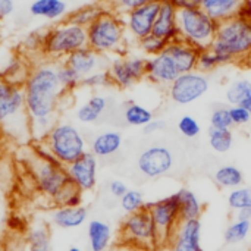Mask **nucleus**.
Wrapping results in <instances>:
<instances>
[{
  "label": "nucleus",
  "instance_id": "obj_31",
  "mask_svg": "<svg viewBox=\"0 0 251 251\" xmlns=\"http://www.w3.org/2000/svg\"><path fill=\"white\" fill-rule=\"evenodd\" d=\"M226 100L231 106L240 104L246 107L251 115V81L237 79L226 90Z\"/></svg>",
  "mask_w": 251,
  "mask_h": 251
},
{
  "label": "nucleus",
  "instance_id": "obj_3",
  "mask_svg": "<svg viewBox=\"0 0 251 251\" xmlns=\"http://www.w3.org/2000/svg\"><path fill=\"white\" fill-rule=\"evenodd\" d=\"M32 175L37 188L51 199L59 207L68 206L71 199L79 193V190L72 184L66 168L41 151L32 165Z\"/></svg>",
  "mask_w": 251,
  "mask_h": 251
},
{
  "label": "nucleus",
  "instance_id": "obj_12",
  "mask_svg": "<svg viewBox=\"0 0 251 251\" xmlns=\"http://www.w3.org/2000/svg\"><path fill=\"white\" fill-rule=\"evenodd\" d=\"M146 209L150 212L159 232L162 237L163 247L169 246V241L181 222L179 216V203L176 194L163 197L160 200L151 201L146 204Z\"/></svg>",
  "mask_w": 251,
  "mask_h": 251
},
{
  "label": "nucleus",
  "instance_id": "obj_19",
  "mask_svg": "<svg viewBox=\"0 0 251 251\" xmlns=\"http://www.w3.org/2000/svg\"><path fill=\"white\" fill-rule=\"evenodd\" d=\"M151 34L163 38L166 43L181 38L178 28V9L169 0H163L159 3V12Z\"/></svg>",
  "mask_w": 251,
  "mask_h": 251
},
{
  "label": "nucleus",
  "instance_id": "obj_10",
  "mask_svg": "<svg viewBox=\"0 0 251 251\" xmlns=\"http://www.w3.org/2000/svg\"><path fill=\"white\" fill-rule=\"evenodd\" d=\"M210 88V81L206 74L191 71L181 74L169 87L168 94L176 104L187 106L201 99Z\"/></svg>",
  "mask_w": 251,
  "mask_h": 251
},
{
  "label": "nucleus",
  "instance_id": "obj_54",
  "mask_svg": "<svg viewBox=\"0 0 251 251\" xmlns=\"http://www.w3.org/2000/svg\"><path fill=\"white\" fill-rule=\"evenodd\" d=\"M68 251H82V250H81L79 247H75V246H74V247H71Z\"/></svg>",
  "mask_w": 251,
  "mask_h": 251
},
{
  "label": "nucleus",
  "instance_id": "obj_9",
  "mask_svg": "<svg viewBox=\"0 0 251 251\" xmlns=\"http://www.w3.org/2000/svg\"><path fill=\"white\" fill-rule=\"evenodd\" d=\"M22 118H28L24 87L0 78V126L6 128L9 134H19Z\"/></svg>",
  "mask_w": 251,
  "mask_h": 251
},
{
  "label": "nucleus",
  "instance_id": "obj_28",
  "mask_svg": "<svg viewBox=\"0 0 251 251\" xmlns=\"http://www.w3.org/2000/svg\"><path fill=\"white\" fill-rule=\"evenodd\" d=\"M215 184L222 190H234L244 184V174L235 165H222L213 174Z\"/></svg>",
  "mask_w": 251,
  "mask_h": 251
},
{
  "label": "nucleus",
  "instance_id": "obj_21",
  "mask_svg": "<svg viewBox=\"0 0 251 251\" xmlns=\"http://www.w3.org/2000/svg\"><path fill=\"white\" fill-rule=\"evenodd\" d=\"M87 238L91 251H107L113 241L112 226L106 221L93 219L87 226Z\"/></svg>",
  "mask_w": 251,
  "mask_h": 251
},
{
  "label": "nucleus",
  "instance_id": "obj_25",
  "mask_svg": "<svg viewBox=\"0 0 251 251\" xmlns=\"http://www.w3.org/2000/svg\"><path fill=\"white\" fill-rule=\"evenodd\" d=\"M29 13L47 21H59L68 15V6L63 0H32Z\"/></svg>",
  "mask_w": 251,
  "mask_h": 251
},
{
  "label": "nucleus",
  "instance_id": "obj_24",
  "mask_svg": "<svg viewBox=\"0 0 251 251\" xmlns=\"http://www.w3.org/2000/svg\"><path fill=\"white\" fill-rule=\"evenodd\" d=\"M244 0H201V9L215 21L224 22L238 15Z\"/></svg>",
  "mask_w": 251,
  "mask_h": 251
},
{
  "label": "nucleus",
  "instance_id": "obj_34",
  "mask_svg": "<svg viewBox=\"0 0 251 251\" xmlns=\"http://www.w3.org/2000/svg\"><path fill=\"white\" fill-rule=\"evenodd\" d=\"M209 146L216 153H228L234 146V134L231 129H215L209 131Z\"/></svg>",
  "mask_w": 251,
  "mask_h": 251
},
{
  "label": "nucleus",
  "instance_id": "obj_15",
  "mask_svg": "<svg viewBox=\"0 0 251 251\" xmlns=\"http://www.w3.org/2000/svg\"><path fill=\"white\" fill-rule=\"evenodd\" d=\"M66 172L72 181V184L82 193L94 190L97 184V172H99V162L97 157L91 151H85L81 157L69 163Z\"/></svg>",
  "mask_w": 251,
  "mask_h": 251
},
{
  "label": "nucleus",
  "instance_id": "obj_49",
  "mask_svg": "<svg viewBox=\"0 0 251 251\" xmlns=\"http://www.w3.org/2000/svg\"><path fill=\"white\" fill-rule=\"evenodd\" d=\"M178 10L188 9V7H199L201 6V0H169Z\"/></svg>",
  "mask_w": 251,
  "mask_h": 251
},
{
  "label": "nucleus",
  "instance_id": "obj_55",
  "mask_svg": "<svg viewBox=\"0 0 251 251\" xmlns=\"http://www.w3.org/2000/svg\"><path fill=\"white\" fill-rule=\"evenodd\" d=\"M250 247H251V234H250Z\"/></svg>",
  "mask_w": 251,
  "mask_h": 251
},
{
  "label": "nucleus",
  "instance_id": "obj_35",
  "mask_svg": "<svg viewBox=\"0 0 251 251\" xmlns=\"http://www.w3.org/2000/svg\"><path fill=\"white\" fill-rule=\"evenodd\" d=\"M228 206L235 213L244 209H251V187L241 185L238 188H234L228 193L226 197Z\"/></svg>",
  "mask_w": 251,
  "mask_h": 251
},
{
  "label": "nucleus",
  "instance_id": "obj_29",
  "mask_svg": "<svg viewBox=\"0 0 251 251\" xmlns=\"http://www.w3.org/2000/svg\"><path fill=\"white\" fill-rule=\"evenodd\" d=\"M21 251H51V235L46 225L32 226L22 244Z\"/></svg>",
  "mask_w": 251,
  "mask_h": 251
},
{
  "label": "nucleus",
  "instance_id": "obj_50",
  "mask_svg": "<svg viewBox=\"0 0 251 251\" xmlns=\"http://www.w3.org/2000/svg\"><path fill=\"white\" fill-rule=\"evenodd\" d=\"M15 10L13 0H0V19H4Z\"/></svg>",
  "mask_w": 251,
  "mask_h": 251
},
{
  "label": "nucleus",
  "instance_id": "obj_38",
  "mask_svg": "<svg viewBox=\"0 0 251 251\" xmlns=\"http://www.w3.org/2000/svg\"><path fill=\"white\" fill-rule=\"evenodd\" d=\"M29 72L25 74V65L24 62H21L18 57H13L12 60H9L7 66L4 68V71L1 72V79L13 82V84H19L22 85L25 82V79L28 78Z\"/></svg>",
  "mask_w": 251,
  "mask_h": 251
},
{
  "label": "nucleus",
  "instance_id": "obj_20",
  "mask_svg": "<svg viewBox=\"0 0 251 251\" xmlns=\"http://www.w3.org/2000/svg\"><path fill=\"white\" fill-rule=\"evenodd\" d=\"M165 51L174 59V62L176 63L181 74L196 71L197 57H199L200 50H197L196 47H193L191 44H188L182 38L168 43Z\"/></svg>",
  "mask_w": 251,
  "mask_h": 251
},
{
  "label": "nucleus",
  "instance_id": "obj_42",
  "mask_svg": "<svg viewBox=\"0 0 251 251\" xmlns=\"http://www.w3.org/2000/svg\"><path fill=\"white\" fill-rule=\"evenodd\" d=\"M219 66H221L219 59L213 53L212 49H206V50H200L199 51L196 71H199L201 74H209V72H213L215 69H218Z\"/></svg>",
  "mask_w": 251,
  "mask_h": 251
},
{
  "label": "nucleus",
  "instance_id": "obj_45",
  "mask_svg": "<svg viewBox=\"0 0 251 251\" xmlns=\"http://www.w3.org/2000/svg\"><path fill=\"white\" fill-rule=\"evenodd\" d=\"M229 113H231V119H232V124L234 126H244L247 124H251V115L250 112L240 106V104H234V106H229Z\"/></svg>",
  "mask_w": 251,
  "mask_h": 251
},
{
  "label": "nucleus",
  "instance_id": "obj_18",
  "mask_svg": "<svg viewBox=\"0 0 251 251\" xmlns=\"http://www.w3.org/2000/svg\"><path fill=\"white\" fill-rule=\"evenodd\" d=\"M68 66H71L74 71H76L82 78L94 74L97 71H103L106 68H109V63L106 56L97 53L96 50H93L91 47H82L71 54H68L63 60Z\"/></svg>",
  "mask_w": 251,
  "mask_h": 251
},
{
  "label": "nucleus",
  "instance_id": "obj_5",
  "mask_svg": "<svg viewBox=\"0 0 251 251\" xmlns=\"http://www.w3.org/2000/svg\"><path fill=\"white\" fill-rule=\"evenodd\" d=\"M40 151L50 156L60 165L68 166L88 150L81 131L69 122H60L56 124L41 140Z\"/></svg>",
  "mask_w": 251,
  "mask_h": 251
},
{
  "label": "nucleus",
  "instance_id": "obj_40",
  "mask_svg": "<svg viewBox=\"0 0 251 251\" xmlns=\"http://www.w3.org/2000/svg\"><path fill=\"white\" fill-rule=\"evenodd\" d=\"M163 0H107L106 1V6L118 13V15H125L126 12L132 10V9H137L140 6H144V4H149V3H160Z\"/></svg>",
  "mask_w": 251,
  "mask_h": 251
},
{
  "label": "nucleus",
  "instance_id": "obj_32",
  "mask_svg": "<svg viewBox=\"0 0 251 251\" xmlns=\"http://www.w3.org/2000/svg\"><path fill=\"white\" fill-rule=\"evenodd\" d=\"M124 119L131 126H143L144 128L149 122H151L154 119V116H153V112L150 109H147L146 106L131 101L125 106Z\"/></svg>",
  "mask_w": 251,
  "mask_h": 251
},
{
  "label": "nucleus",
  "instance_id": "obj_26",
  "mask_svg": "<svg viewBox=\"0 0 251 251\" xmlns=\"http://www.w3.org/2000/svg\"><path fill=\"white\" fill-rule=\"evenodd\" d=\"M179 203V216L181 221H191V219H200L204 210V204L200 201L196 193H193L188 188H181L178 193H175Z\"/></svg>",
  "mask_w": 251,
  "mask_h": 251
},
{
  "label": "nucleus",
  "instance_id": "obj_44",
  "mask_svg": "<svg viewBox=\"0 0 251 251\" xmlns=\"http://www.w3.org/2000/svg\"><path fill=\"white\" fill-rule=\"evenodd\" d=\"M178 129L179 132L185 137V138H196L199 137L201 126L199 124V121L191 116V115H184L179 121H178Z\"/></svg>",
  "mask_w": 251,
  "mask_h": 251
},
{
  "label": "nucleus",
  "instance_id": "obj_47",
  "mask_svg": "<svg viewBox=\"0 0 251 251\" xmlns=\"http://www.w3.org/2000/svg\"><path fill=\"white\" fill-rule=\"evenodd\" d=\"M43 37L44 34L41 32H29L28 37L25 38V47L29 49V50H37V49H41V44H43Z\"/></svg>",
  "mask_w": 251,
  "mask_h": 251
},
{
  "label": "nucleus",
  "instance_id": "obj_46",
  "mask_svg": "<svg viewBox=\"0 0 251 251\" xmlns=\"http://www.w3.org/2000/svg\"><path fill=\"white\" fill-rule=\"evenodd\" d=\"M128 190L129 188L126 187V184L124 181H121V179H113V181L109 182V193L116 199H121Z\"/></svg>",
  "mask_w": 251,
  "mask_h": 251
},
{
  "label": "nucleus",
  "instance_id": "obj_17",
  "mask_svg": "<svg viewBox=\"0 0 251 251\" xmlns=\"http://www.w3.org/2000/svg\"><path fill=\"white\" fill-rule=\"evenodd\" d=\"M168 247L171 251H204L201 246L200 219L181 221Z\"/></svg>",
  "mask_w": 251,
  "mask_h": 251
},
{
  "label": "nucleus",
  "instance_id": "obj_27",
  "mask_svg": "<svg viewBox=\"0 0 251 251\" xmlns=\"http://www.w3.org/2000/svg\"><path fill=\"white\" fill-rule=\"evenodd\" d=\"M107 109V99L101 94L91 96L84 104L76 110V118L82 124H93L100 119V116Z\"/></svg>",
  "mask_w": 251,
  "mask_h": 251
},
{
  "label": "nucleus",
  "instance_id": "obj_39",
  "mask_svg": "<svg viewBox=\"0 0 251 251\" xmlns=\"http://www.w3.org/2000/svg\"><path fill=\"white\" fill-rule=\"evenodd\" d=\"M234 126L229 106H218L210 113V128L215 129H231Z\"/></svg>",
  "mask_w": 251,
  "mask_h": 251
},
{
  "label": "nucleus",
  "instance_id": "obj_51",
  "mask_svg": "<svg viewBox=\"0 0 251 251\" xmlns=\"http://www.w3.org/2000/svg\"><path fill=\"white\" fill-rule=\"evenodd\" d=\"M238 16L251 21V0H244L241 7H240V12H238Z\"/></svg>",
  "mask_w": 251,
  "mask_h": 251
},
{
  "label": "nucleus",
  "instance_id": "obj_7",
  "mask_svg": "<svg viewBox=\"0 0 251 251\" xmlns=\"http://www.w3.org/2000/svg\"><path fill=\"white\" fill-rule=\"evenodd\" d=\"M178 28L184 41L197 50H206L216 38L219 22L199 6L178 10Z\"/></svg>",
  "mask_w": 251,
  "mask_h": 251
},
{
  "label": "nucleus",
  "instance_id": "obj_13",
  "mask_svg": "<svg viewBox=\"0 0 251 251\" xmlns=\"http://www.w3.org/2000/svg\"><path fill=\"white\" fill-rule=\"evenodd\" d=\"M159 12V3H149L122 15V21L129 40L140 41L153 32L154 21Z\"/></svg>",
  "mask_w": 251,
  "mask_h": 251
},
{
  "label": "nucleus",
  "instance_id": "obj_33",
  "mask_svg": "<svg viewBox=\"0 0 251 251\" xmlns=\"http://www.w3.org/2000/svg\"><path fill=\"white\" fill-rule=\"evenodd\" d=\"M251 234V222L247 221H240V219H234L225 229L224 232V238L225 243L229 246H237L244 243Z\"/></svg>",
  "mask_w": 251,
  "mask_h": 251
},
{
  "label": "nucleus",
  "instance_id": "obj_1",
  "mask_svg": "<svg viewBox=\"0 0 251 251\" xmlns=\"http://www.w3.org/2000/svg\"><path fill=\"white\" fill-rule=\"evenodd\" d=\"M24 93L29 121L56 116L60 97L65 94L57 78V65L47 62L34 68L24 82Z\"/></svg>",
  "mask_w": 251,
  "mask_h": 251
},
{
  "label": "nucleus",
  "instance_id": "obj_48",
  "mask_svg": "<svg viewBox=\"0 0 251 251\" xmlns=\"http://www.w3.org/2000/svg\"><path fill=\"white\" fill-rule=\"evenodd\" d=\"M165 128V122L163 121H160V119H153L151 122H149L146 126H144V134H147V135H151V134H156V132H159V131H162Z\"/></svg>",
  "mask_w": 251,
  "mask_h": 251
},
{
  "label": "nucleus",
  "instance_id": "obj_53",
  "mask_svg": "<svg viewBox=\"0 0 251 251\" xmlns=\"http://www.w3.org/2000/svg\"><path fill=\"white\" fill-rule=\"evenodd\" d=\"M107 251H138V250H135V249H132V247H129V246H126V244L118 243V244L112 246V247H110Z\"/></svg>",
  "mask_w": 251,
  "mask_h": 251
},
{
  "label": "nucleus",
  "instance_id": "obj_8",
  "mask_svg": "<svg viewBox=\"0 0 251 251\" xmlns=\"http://www.w3.org/2000/svg\"><path fill=\"white\" fill-rule=\"evenodd\" d=\"M88 38H87V28L69 24V22H60L53 25L44 32L43 44H41V53L59 59L66 57L68 54L87 47Z\"/></svg>",
  "mask_w": 251,
  "mask_h": 251
},
{
  "label": "nucleus",
  "instance_id": "obj_41",
  "mask_svg": "<svg viewBox=\"0 0 251 251\" xmlns=\"http://www.w3.org/2000/svg\"><path fill=\"white\" fill-rule=\"evenodd\" d=\"M166 46H168V43H166L163 38L156 37L154 34H150V35H147V37H144L143 40L138 41L140 50H141L146 56H149V57L162 53V51L166 49Z\"/></svg>",
  "mask_w": 251,
  "mask_h": 251
},
{
  "label": "nucleus",
  "instance_id": "obj_52",
  "mask_svg": "<svg viewBox=\"0 0 251 251\" xmlns=\"http://www.w3.org/2000/svg\"><path fill=\"white\" fill-rule=\"evenodd\" d=\"M235 219L251 222V209H244V210L237 212V213H235Z\"/></svg>",
  "mask_w": 251,
  "mask_h": 251
},
{
  "label": "nucleus",
  "instance_id": "obj_30",
  "mask_svg": "<svg viewBox=\"0 0 251 251\" xmlns=\"http://www.w3.org/2000/svg\"><path fill=\"white\" fill-rule=\"evenodd\" d=\"M106 9H109L106 4H85L81 7H76L75 10L69 12L66 15V22L75 24L79 26L87 28L91 22H94Z\"/></svg>",
  "mask_w": 251,
  "mask_h": 251
},
{
  "label": "nucleus",
  "instance_id": "obj_4",
  "mask_svg": "<svg viewBox=\"0 0 251 251\" xmlns=\"http://www.w3.org/2000/svg\"><path fill=\"white\" fill-rule=\"evenodd\" d=\"M88 47L97 53L124 54L128 46V34L122 21V16L106 9L94 22L87 26Z\"/></svg>",
  "mask_w": 251,
  "mask_h": 251
},
{
  "label": "nucleus",
  "instance_id": "obj_6",
  "mask_svg": "<svg viewBox=\"0 0 251 251\" xmlns=\"http://www.w3.org/2000/svg\"><path fill=\"white\" fill-rule=\"evenodd\" d=\"M121 243L138 251L163 249L160 232L147 209L126 215L119 229Z\"/></svg>",
  "mask_w": 251,
  "mask_h": 251
},
{
  "label": "nucleus",
  "instance_id": "obj_2",
  "mask_svg": "<svg viewBox=\"0 0 251 251\" xmlns=\"http://www.w3.org/2000/svg\"><path fill=\"white\" fill-rule=\"evenodd\" d=\"M221 66L228 63H244L251 59V21L241 16L219 22L218 34L210 46Z\"/></svg>",
  "mask_w": 251,
  "mask_h": 251
},
{
  "label": "nucleus",
  "instance_id": "obj_23",
  "mask_svg": "<svg viewBox=\"0 0 251 251\" xmlns=\"http://www.w3.org/2000/svg\"><path fill=\"white\" fill-rule=\"evenodd\" d=\"M122 135L118 131H104L96 135L90 144V151L96 157H109L118 153L122 147Z\"/></svg>",
  "mask_w": 251,
  "mask_h": 251
},
{
  "label": "nucleus",
  "instance_id": "obj_56",
  "mask_svg": "<svg viewBox=\"0 0 251 251\" xmlns=\"http://www.w3.org/2000/svg\"><path fill=\"white\" fill-rule=\"evenodd\" d=\"M10 251H12V250H10Z\"/></svg>",
  "mask_w": 251,
  "mask_h": 251
},
{
  "label": "nucleus",
  "instance_id": "obj_14",
  "mask_svg": "<svg viewBox=\"0 0 251 251\" xmlns=\"http://www.w3.org/2000/svg\"><path fill=\"white\" fill-rule=\"evenodd\" d=\"M137 166L146 178H160L172 171L174 154L166 146H150L138 156Z\"/></svg>",
  "mask_w": 251,
  "mask_h": 251
},
{
  "label": "nucleus",
  "instance_id": "obj_22",
  "mask_svg": "<svg viewBox=\"0 0 251 251\" xmlns=\"http://www.w3.org/2000/svg\"><path fill=\"white\" fill-rule=\"evenodd\" d=\"M87 218H88V210L85 206H76V207L60 206L51 215L53 224L62 229L79 228L87 222Z\"/></svg>",
  "mask_w": 251,
  "mask_h": 251
},
{
  "label": "nucleus",
  "instance_id": "obj_11",
  "mask_svg": "<svg viewBox=\"0 0 251 251\" xmlns=\"http://www.w3.org/2000/svg\"><path fill=\"white\" fill-rule=\"evenodd\" d=\"M146 62L147 57L138 54H121L115 57L107 68L112 85H116L121 90H128L143 81L146 78Z\"/></svg>",
  "mask_w": 251,
  "mask_h": 251
},
{
  "label": "nucleus",
  "instance_id": "obj_36",
  "mask_svg": "<svg viewBox=\"0 0 251 251\" xmlns=\"http://www.w3.org/2000/svg\"><path fill=\"white\" fill-rule=\"evenodd\" d=\"M57 78L65 93L74 91L75 88L81 85V81H82V76L76 71H74L71 66H68L65 62L57 65Z\"/></svg>",
  "mask_w": 251,
  "mask_h": 251
},
{
  "label": "nucleus",
  "instance_id": "obj_37",
  "mask_svg": "<svg viewBox=\"0 0 251 251\" xmlns=\"http://www.w3.org/2000/svg\"><path fill=\"white\" fill-rule=\"evenodd\" d=\"M121 209L126 213V215H131V213H135V212H140L143 209H146V200H144V196L140 190H128L121 199Z\"/></svg>",
  "mask_w": 251,
  "mask_h": 251
},
{
  "label": "nucleus",
  "instance_id": "obj_43",
  "mask_svg": "<svg viewBox=\"0 0 251 251\" xmlns=\"http://www.w3.org/2000/svg\"><path fill=\"white\" fill-rule=\"evenodd\" d=\"M81 85L87 88H103V87L112 85V79H110L107 69H103V71H97L94 74L84 76L81 81Z\"/></svg>",
  "mask_w": 251,
  "mask_h": 251
},
{
  "label": "nucleus",
  "instance_id": "obj_16",
  "mask_svg": "<svg viewBox=\"0 0 251 251\" xmlns=\"http://www.w3.org/2000/svg\"><path fill=\"white\" fill-rule=\"evenodd\" d=\"M181 75L174 59L163 50L162 53L147 57L146 62V78L156 84L169 87Z\"/></svg>",
  "mask_w": 251,
  "mask_h": 251
}]
</instances>
